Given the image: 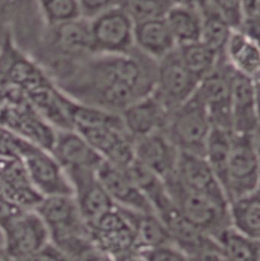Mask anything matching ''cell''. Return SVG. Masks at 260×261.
Wrapping results in <instances>:
<instances>
[{"instance_id": "f6af8a7d", "label": "cell", "mask_w": 260, "mask_h": 261, "mask_svg": "<svg viewBox=\"0 0 260 261\" xmlns=\"http://www.w3.org/2000/svg\"><path fill=\"white\" fill-rule=\"evenodd\" d=\"M190 261H229L221 252H209L202 255L191 257Z\"/></svg>"}, {"instance_id": "f1b7e54d", "label": "cell", "mask_w": 260, "mask_h": 261, "mask_svg": "<svg viewBox=\"0 0 260 261\" xmlns=\"http://www.w3.org/2000/svg\"><path fill=\"white\" fill-rule=\"evenodd\" d=\"M232 228L260 243V199L254 195L230 202Z\"/></svg>"}, {"instance_id": "d590c367", "label": "cell", "mask_w": 260, "mask_h": 261, "mask_svg": "<svg viewBox=\"0 0 260 261\" xmlns=\"http://www.w3.org/2000/svg\"><path fill=\"white\" fill-rule=\"evenodd\" d=\"M234 30H238L244 15L243 0H207Z\"/></svg>"}, {"instance_id": "7a4b0ae2", "label": "cell", "mask_w": 260, "mask_h": 261, "mask_svg": "<svg viewBox=\"0 0 260 261\" xmlns=\"http://www.w3.org/2000/svg\"><path fill=\"white\" fill-rule=\"evenodd\" d=\"M170 199L179 214L191 225L214 239L232 227L230 205H223L211 197L183 186L174 175L165 179Z\"/></svg>"}, {"instance_id": "f546056e", "label": "cell", "mask_w": 260, "mask_h": 261, "mask_svg": "<svg viewBox=\"0 0 260 261\" xmlns=\"http://www.w3.org/2000/svg\"><path fill=\"white\" fill-rule=\"evenodd\" d=\"M201 11L202 28L200 41L219 55L225 56V50L234 29L209 2L201 8Z\"/></svg>"}, {"instance_id": "83f0119b", "label": "cell", "mask_w": 260, "mask_h": 261, "mask_svg": "<svg viewBox=\"0 0 260 261\" xmlns=\"http://www.w3.org/2000/svg\"><path fill=\"white\" fill-rule=\"evenodd\" d=\"M232 137L233 131L213 126L206 142L204 154L207 163L222 184L226 194L228 187Z\"/></svg>"}, {"instance_id": "b9f144b4", "label": "cell", "mask_w": 260, "mask_h": 261, "mask_svg": "<svg viewBox=\"0 0 260 261\" xmlns=\"http://www.w3.org/2000/svg\"><path fill=\"white\" fill-rule=\"evenodd\" d=\"M24 210L0 194V230L2 231Z\"/></svg>"}, {"instance_id": "44dd1931", "label": "cell", "mask_w": 260, "mask_h": 261, "mask_svg": "<svg viewBox=\"0 0 260 261\" xmlns=\"http://www.w3.org/2000/svg\"><path fill=\"white\" fill-rule=\"evenodd\" d=\"M169 114L159 99L150 94L131 104L122 111L121 117L130 136L137 139L164 130Z\"/></svg>"}, {"instance_id": "4316f807", "label": "cell", "mask_w": 260, "mask_h": 261, "mask_svg": "<svg viewBox=\"0 0 260 261\" xmlns=\"http://www.w3.org/2000/svg\"><path fill=\"white\" fill-rule=\"evenodd\" d=\"M126 170L139 190L152 205L157 215L171 204L165 180L161 176L136 160L132 162Z\"/></svg>"}, {"instance_id": "ba28073f", "label": "cell", "mask_w": 260, "mask_h": 261, "mask_svg": "<svg viewBox=\"0 0 260 261\" xmlns=\"http://www.w3.org/2000/svg\"><path fill=\"white\" fill-rule=\"evenodd\" d=\"M198 80L183 64L177 48L158 61L153 95L171 113L197 91Z\"/></svg>"}, {"instance_id": "30bf717a", "label": "cell", "mask_w": 260, "mask_h": 261, "mask_svg": "<svg viewBox=\"0 0 260 261\" xmlns=\"http://www.w3.org/2000/svg\"><path fill=\"white\" fill-rule=\"evenodd\" d=\"M2 246L5 259H19L50 243L49 231L35 210H24L3 230Z\"/></svg>"}, {"instance_id": "60d3db41", "label": "cell", "mask_w": 260, "mask_h": 261, "mask_svg": "<svg viewBox=\"0 0 260 261\" xmlns=\"http://www.w3.org/2000/svg\"><path fill=\"white\" fill-rule=\"evenodd\" d=\"M241 33L260 43V13L258 11L246 12L243 15V19L238 29Z\"/></svg>"}, {"instance_id": "4dcf8cb0", "label": "cell", "mask_w": 260, "mask_h": 261, "mask_svg": "<svg viewBox=\"0 0 260 261\" xmlns=\"http://www.w3.org/2000/svg\"><path fill=\"white\" fill-rule=\"evenodd\" d=\"M185 67L200 83L219 64L222 57L201 41L177 47Z\"/></svg>"}, {"instance_id": "5b68a950", "label": "cell", "mask_w": 260, "mask_h": 261, "mask_svg": "<svg viewBox=\"0 0 260 261\" xmlns=\"http://www.w3.org/2000/svg\"><path fill=\"white\" fill-rule=\"evenodd\" d=\"M90 23L94 54L125 55L135 49V23L120 5L99 14Z\"/></svg>"}, {"instance_id": "f907efd6", "label": "cell", "mask_w": 260, "mask_h": 261, "mask_svg": "<svg viewBox=\"0 0 260 261\" xmlns=\"http://www.w3.org/2000/svg\"><path fill=\"white\" fill-rule=\"evenodd\" d=\"M2 256H3V250H2V247H0V257L2 258Z\"/></svg>"}, {"instance_id": "ac0fdd59", "label": "cell", "mask_w": 260, "mask_h": 261, "mask_svg": "<svg viewBox=\"0 0 260 261\" xmlns=\"http://www.w3.org/2000/svg\"><path fill=\"white\" fill-rule=\"evenodd\" d=\"M0 194L23 210H35L44 198L32 184L20 159L0 158Z\"/></svg>"}, {"instance_id": "5bb4252c", "label": "cell", "mask_w": 260, "mask_h": 261, "mask_svg": "<svg viewBox=\"0 0 260 261\" xmlns=\"http://www.w3.org/2000/svg\"><path fill=\"white\" fill-rule=\"evenodd\" d=\"M97 176L116 206L140 213H154L152 205L139 190L126 169L103 161Z\"/></svg>"}, {"instance_id": "52a82bcc", "label": "cell", "mask_w": 260, "mask_h": 261, "mask_svg": "<svg viewBox=\"0 0 260 261\" xmlns=\"http://www.w3.org/2000/svg\"><path fill=\"white\" fill-rule=\"evenodd\" d=\"M35 211L44 221L50 234V242L55 246L70 239L89 235L87 222L73 195L44 197Z\"/></svg>"}, {"instance_id": "6da1fadb", "label": "cell", "mask_w": 260, "mask_h": 261, "mask_svg": "<svg viewBox=\"0 0 260 261\" xmlns=\"http://www.w3.org/2000/svg\"><path fill=\"white\" fill-rule=\"evenodd\" d=\"M157 66L136 48L125 55L94 54L55 85L80 103L121 114L153 93Z\"/></svg>"}, {"instance_id": "c3c4849f", "label": "cell", "mask_w": 260, "mask_h": 261, "mask_svg": "<svg viewBox=\"0 0 260 261\" xmlns=\"http://www.w3.org/2000/svg\"><path fill=\"white\" fill-rule=\"evenodd\" d=\"M256 83V107H257V119H258V128L260 129V81L255 79Z\"/></svg>"}, {"instance_id": "836d02e7", "label": "cell", "mask_w": 260, "mask_h": 261, "mask_svg": "<svg viewBox=\"0 0 260 261\" xmlns=\"http://www.w3.org/2000/svg\"><path fill=\"white\" fill-rule=\"evenodd\" d=\"M40 13L48 25L60 24L82 16L77 0H36Z\"/></svg>"}, {"instance_id": "d6a6232c", "label": "cell", "mask_w": 260, "mask_h": 261, "mask_svg": "<svg viewBox=\"0 0 260 261\" xmlns=\"http://www.w3.org/2000/svg\"><path fill=\"white\" fill-rule=\"evenodd\" d=\"M174 4V0H118L134 23L165 18Z\"/></svg>"}, {"instance_id": "8fae6325", "label": "cell", "mask_w": 260, "mask_h": 261, "mask_svg": "<svg viewBox=\"0 0 260 261\" xmlns=\"http://www.w3.org/2000/svg\"><path fill=\"white\" fill-rule=\"evenodd\" d=\"M173 175L186 188L206 195L223 205H230L227 194L205 156L179 152Z\"/></svg>"}, {"instance_id": "d6986e66", "label": "cell", "mask_w": 260, "mask_h": 261, "mask_svg": "<svg viewBox=\"0 0 260 261\" xmlns=\"http://www.w3.org/2000/svg\"><path fill=\"white\" fill-rule=\"evenodd\" d=\"M51 152L64 170H97L104 161L87 139L74 129H57Z\"/></svg>"}, {"instance_id": "d4e9b609", "label": "cell", "mask_w": 260, "mask_h": 261, "mask_svg": "<svg viewBox=\"0 0 260 261\" xmlns=\"http://www.w3.org/2000/svg\"><path fill=\"white\" fill-rule=\"evenodd\" d=\"M177 47L200 41L202 11L195 5L175 3L165 16Z\"/></svg>"}, {"instance_id": "7bdbcfd3", "label": "cell", "mask_w": 260, "mask_h": 261, "mask_svg": "<svg viewBox=\"0 0 260 261\" xmlns=\"http://www.w3.org/2000/svg\"><path fill=\"white\" fill-rule=\"evenodd\" d=\"M17 0H0V45L5 36L9 34V24Z\"/></svg>"}, {"instance_id": "ee69618b", "label": "cell", "mask_w": 260, "mask_h": 261, "mask_svg": "<svg viewBox=\"0 0 260 261\" xmlns=\"http://www.w3.org/2000/svg\"><path fill=\"white\" fill-rule=\"evenodd\" d=\"M114 261H146L144 256L138 251L137 249H132L129 251H126L124 253H121L115 257H113Z\"/></svg>"}, {"instance_id": "74e56055", "label": "cell", "mask_w": 260, "mask_h": 261, "mask_svg": "<svg viewBox=\"0 0 260 261\" xmlns=\"http://www.w3.org/2000/svg\"><path fill=\"white\" fill-rule=\"evenodd\" d=\"M138 251L146 261H190L189 256L174 244H165Z\"/></svg>"}, {"instance_id": "603a6c76", "label": "cell", "mask_w": 260, "mask_h": 261, "mask_svg": "<svg viewBox=\"0 0 260 261\" xmlns=\"http://www.w3.org/2000/svg\"><path fill=\"white\" fill-rule=\"evenodd\" d=\"M134 234L135 248L143 250L165 244H173L169 232L154 213H140L117 206Z\"/></svg>"}, {"instance_id": "7c38bea8", "label": "cell", "mask_w": 260, "mask_h": 261, "mask_svg": "<svg viewBox=\"0 0 260 261\" xmlns=\"http://www.w3.org/2000/svg\"><path fill=\"white\" fill-rule=\"evenodd\" d=\"M73 190V197L80 212L88 223L115 207L94 169L65 170Z\"/></svg>"}, {"instance_id": "ffe728a7", "label": "cell", "mask_w": 260, "mask_h": 261, "mask_svg": "<svg viewBox=\"0 0 260 261\" xmlns=\"http://www.w3.org/2000/svg\"><path fill=\"white\" fill-rule=\"evenodd\" d=\"M232 129L234 133L254 134L258 128L255 79L234 70L232 84Z\"/></svg>"}, {"instance_id": "4fadbf2b", "label": "cell", "mask_w": 260, "mask_h": 261, "mask_svg": "<svg viewBox=\"0 0 260 261\" xmlns=\"http://www.w3.org/2000/svg\"><path fill=\"white\" fill-rule=\"evenodd\" d=\"M87 225L91 240L112 257L136 249L134 234L117 206Z\"/></svg>"}, {"instance_id": "e0dca14e", "label": "cell", "mask_w": 260, "mask_h": 261, "mask_svg": "<svg viewBox=\"0 0 260 261\" xmlns=\"http://www.w3.org/2000/svg\"><path fill=\"white\" fill-rule=\"evenodd\" d=\"M179 152L163 130L134 139L135 160L164 180L174 174Z\"/></svg>"}, {"instance_id": "bcb514c9", "label": "cell", "mask_w": 260, "mask_h": 261, "mask_svg": "<svg viewBox=\"0 0 260 261\" xmlns=\"http://www.w3.org/2000/svg\"><path fill=\"white\" fill-rule=\"evenodd\" d=\"M257 1L258 0H243L244 13L257 11Z\"/></svg>"}, {"instance_id": "cb8c5ba5", "label": "cell", "mask_w": 260, "mask_h": 261, "mask_svg": "<svg viewBox=\"0 0 260 261\" xmlns=\"http://www.w3.org/2000/svg\"><path fill=\"white\" fill-rule=\"evenodd\" d=\"M60 92L62 106L74 130L101 126L125 129L121 114L80 103L65 95L61 90Z\"/></svg>"}, {"instance_id": "8992f818", "label": "cell", "mask_w": 260, "mask_h": 261, "mask_svg": "<svg viewBox=\"0 0 260 261\" xmlns=\"http://www.w3.org/2000/svg\"><path fill=\"white\" fill-rule=\"evenodd\" d=\"M20 160L32 184L43 197L73 195L65 170L51 151L27 141Z\"/></svg>"}, {"instance_id": "8d00e7d4", "label": "cell", "mask_w": 260, "mask_h": 261, "mask_svg": "<svg viewBox=\"0 0 260 261\" xmlns=\"http://www.w3.org/2000/svg\"><path fill=\"white\" fill-rule=\"evenodd\" d=\"M27 141L13 131L0 125V158L20 159Z\"/></svg>"}, {"instance_id": "1f68e13d", "label": "cell", "mask_w": 260, "mask_h": 261, "mask_svg": "<svg viewBox=\"0 0 260 261\" xmlns=\"http://www.w3.org/2000/svg\"><path fill=\"white\" fill-rule=\"evenodd\" d=\"M217 241L222 254L229 261H258L259 242L249 239L232 227L222 233Z\"/></svg>"}, {"instance_id": "9a60e30c", "label": "cell", "mask_w": 260, "mask_h": 261, "mask_svg": "<svg viewBox=\"0 0 260 261\" xmlns=\"http://www.w3.org/2000/svg\"><path fill=\"white\" fill-rule=\"evenodd\" d=\"M158 216L164 222L172 243L189 258L209 252H221L218 241L187 222L175 208L172 201Z\"/></svg>"}, {"instance_id": "db71d44e", "label": "cell", "mask_w": 260, "mask_h": 261, "mask_svg": "<svg viewBox=\"0 0 260 261\" xmlns=\"http://www.w3.org/2000/svg\"><path fill=\"white\" fill-rule=\"evenodd\" d=\"M259 45H260V43H259Z\"/></svg>"}, {"instance_id": "9c48e42d", "label": "cell", "mask_w": 260, "mask_h": 261, "mask_svg": "<svg viewBox=\"0 0 260 261\" xmlns=\"http://www.w3.org/2000/svg\"><path fill=\"white\" fill-rule=\"evenodd\" d=\"M234 69L222 57L217 67L198 86L197 94L202 100L215 127L232 129V84Z\"/></svg>"}, {"instance_id": "681fc988", "label": "cell", "mask_w": 260, "mask_h": 261, "mask_svg": "<svg viewBox=\"0 0 260 261\" xmlns=\"http://www.w3.org/2000/svg\"><path fill=\"white\" fill-rule=\"evenodd\" d=\"M254 138H255V141H256L257 148H258V151H259L260 154V129H257L256 132L254 133Z\"/></svg>"}, {"instance_id": "f5cc1de1", "label": "cell", "mask_w": 260, "mask_h": 261, "mask_svg": "<svg viewBox=\"0 0 260 261\" xmlns=\"http://www.w3.org/2000/svg\"><path fill=\"white\" fill-rule=\"evenodd\" d=\"M0 261H1V257H0Z\"/></svg>"}, {"instance_id": "f35d334b", "label": "cell", "mask_w": 260, "mask_h": 261, "mask_svg": "<svg viewBox=\"0 0 260 261\" xmlns=\"http://www.w3.org/2000/svg\"><path fill=\"white\" fill-rule=\"evenodd\" d=\"M82 16L87 19H93L106 10L118 4V0H77Z\"/></svg>"}, {"instance_id": "484cf974", "label": "cell", "mask_w": 260, "mask_h": 261, "mask_svg": "<svg viewBox=\"0 0 260 261\" xmlns=\"http://www.w3.org/2000/svg\"><path fill=\"white\" fill-rule=\"evenodd\" d=\"M224 55L237 72L252 79L259 75L260 45L240 31H233Z\"/></svg>"}, {"instance_id": "277c9868", "label": "cell", "mask_w": 260, "mask_h": 261, "mask_svg": "<svg viewBox=\"0 0 260 261\" xmlns=\"http://www.w3.org/2000/svg\"><path fill=\"white\" fill-rule=\"evenodd\" d=\"M260 185V154L254 134L233 132L227 196L230 202L254 195Z\"/></svg>"}, {"instance_id": "ab89813d", "label": "cell", "mask_w": 260, "mask_h": 261, "mask_svg": "<svg viewBox=\"0 0 260 261\" xmlns=\"http://www.w3.org/2000/svg\"><path fill=\"white\" fill-rule=\"evenodd\" d=\"M1 261H68L66 256L62 253L60 249H58L51 242L46 246L36 251L35 253L28 255L25 257L19 259H5L1 258Z\"/></svg>"}, {"instance_id": "816d5d0a", "label": "cell", "mask_w": 260, "mask_h": 261, "mask_svg": "<svg viewBox=\"0 0 260 261\" xmlns=\"http://www.w3.org/2000/svg\"><path fill=\"white\" fill-rule=\"evenodd\" d=\"M256 80H259V81H260V73H259V75H258V76H257V77H256Z\"/></svg>"}, {"instance_id": "2e32d148", "label": "cell", "mask_w": 260, "mask_h": 261, "mask_svg": "<svg viewBox=\"0 0 260 261\" xmlns=\"http://www.w3.org/2000/svg\"><path fill=\"white\" fill-rule=\"evenodd\" d=\"M76 131L105 161L119 168H128L135 160L134 139L123 128L101 126Z\"/></svg>"}, {"instance_id": "7402d4cb", "label": "cell", "mask_w": 260, "mask_h": 261, "mask_svg": "<svg viewBox=\"0 0 260 261\" xmlns=\"http://www.w3.org/2000/svg\"><path fill=\"white\" fill-rule=\"evenodd\" d=\"M134 45L137 50L155 61L177 48L165 18L135 23Z\"/></svg>"}, {"instance_id": "3957f363", "label": "cell", "mask_w": 260, "mask_h": 261, "mask_svg": "<svg viewBox=\"0 0 260 261\" xmlns=\"http://www.w3.org/2000/svg\"><path fill=\"white\" fill-rule=\"evenodd\" d=\"M212 127L209 112L196 91L169 114L163 131L180 152L204 156Z\"/></svg>"}, {"instance_id": "e575fe53", "label": "cell", "mask_w": 260, "mask_h": 261, "mask_svg": "<svg viewBox=\"0 0 260 261\" xmlns=\"http://www.w3.org/2000/svg\"><path fill=\"white\" fill-rule=\"evenodd\" d=\"M57 248L68 261H114L91 240L89 235L71 239Z\"/></svg>"}, {"instance_id": "7dc6e473", "label": "cell", "mask_w": 260, "mask_h": 261, "mask_svg": "<svg viewBox=\"0 0 260 261\" xmlns=\"http://www.w3.org/2000/svg\"><path fill=\"white\" fill-rule=\"evenodd\" d=\"M175 3H183V4H190V5H195L200 8H202L206 3L207 0H174Z\"/></svg>"}]
</instances>
